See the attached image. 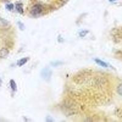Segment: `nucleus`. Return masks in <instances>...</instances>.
Here are the masks:
<instances>
[{
	"mask_svg": "<svg viewBox=\"0 0 122 122\" xmlns=\"http://www.w3.org/2000/svg\"><path fill=\"white\" fill-rule=\"evenodd\" d=\"M2 85V80L0 79V86H1Z\"/></svg>",
	"mask_w": 122,
	"mask_h": 122,
	"instance_id": "f8f14e48",
	"label": "nucleus"
},
{
	"mask_svg": "<svg viewBox=\"0 0 122 122\" xmlns=\"http://www.w3.org/2000/svg\"><path fill=\"white\" fill-rule=\"evenodd\" d=\"M87 32H88L87 31H86V30H83V31H81V32H80L79 35H80L81 37H84L85 36H86V35L87 34Z\"/></svg>",
	"mask_w": 122,
	"mask_h": 122,
	"instance_id": "9b49d317",
	"label": "nucleus"
},
{
	"mask_svg": "<svg viewBox=\"0 0 122 122\" xmlns=\"http://www.w3.org/2000/svg\"><path fill=\"white\" fill-rule=\"evenodd\" d=\"M6 8L8 10H12L13 8H14V6H13V4H7V6H6Z\"/></svg>",
	"mask_w": 122,
	"mask_h": 122,
	"instance_id": "9d476101",
	"label": "nucleus"
},
{
	"mask_svg": "<svg viewBox=\"0 0 122 122\" xmlns=\"http://www.w3.org/2000/svg\"><path fill=\"white\" fill-rule=\"evenodd\" d=\"M116 1V0H109V1H111V2H113V1Z\"/></svg>",
	"mask_w": 122,
	"mask_h": 122,
	"instance_id": "ddd939ff",
	"label": "nucleus"
},
{
	"mask_svg": "<svg viewBox=\"0 0 122 122\" xmlns=\"http://www.w3.org/2000/svg\"><path fill=\"white\" fill-rule=\"evenodd\" d=\"M95 61V62L97 64H98L99 65L101 66V67H107V65L106 63L104 62V61H101V60H100V59H96Z\"/></svg>",
	"mask_w": 122,
	"mask_h": 122,
	"instance_id": "423d86ee",
	"label": "nucleus"
},
{
	"mask_svg": "<svg viewBox=\"0 0 122 122\" xmlns=\"http://www.w3.org/2000/svg\"><path fill=\"white\" fill-rule=\"evenodd\" d=\"M10 88H11L13 91H17V84H16L15 82L14 81V80L11 79V80L10 81Z\"/></svg>",
	"mask_w": 122,
	"mask_h": 122,
	"instance_id": "0eeeda50",
	"label": "nucleus"
},
{
	"mask_svg": "<svg viewBox=\"0 0 122 122\" xmlns=\"http://www.w3.org/2000/svg\"><path fill=\"white\" fill-rule=\"evenodd\" d=\"M41 75L45 80H49L51 77V71L48 68H44L42 70Z\"/></svg>",
	"mask_w": 122,
	"mask_h": 122,
	"instance_id": "f03ea898",
	"label": "nucleus"
},
{
	"mask_svg": "<svg viewBox=\"0 0 122 122\" xmlns=\"http://www.w3.org/2000/svg\"><path fill=\"white\" fill-rule=\"evenodd\" d=\"M9 50L6 48H2L0 50V58L4 59L7 57L9 54Z\"/></svg>",
	"mask_w": 122,
	"mask_h": 122,
	"instance_id": "7ed1b4c3",
	"label": "nucleus"
},
{
	"mask_svg": "<svg viewBox=\"0 0 122 122\" xmlns=\"http://www.w3.org/2000/svg\"><path fill=\"white\" fill-rule=\"evenodd\" d=\"M28 58H22L21 59H20L19 61H18L17 62V65L19 66V67H21L23 65H25L26 63L28 62Z\"/></svg>",
	"mask_w": 122,
	"mask_h": 122,
	"instance_id": "39448f33",
	"label": "nucleus"
},
{
	"mask_svg": "<svg viewBox=\"0 0 122 122\" xmlns=\"http://www.w3.org/2000/svg\"><path fill=\"white\" fill-rule=\"evenodd\" d=\"M42 7L40 4H36L33 6L31 9V14L33 15H37L41 14L42 12Z\"/></svg>",
	"mask_w": 122,
	"mask_h": 122,
	"instance_id": "f257e3e1",
	"label": "nucleus"
},
{
	"mask_svg": "<svg viewBox=\"0 0 122 122\" xmlns=\"http://www.w3.org/2000/svg\"><path fill=\"white\" fill-rule=\"evenodd\" d=\"M117 93H118L120 95L122 96V83L120 84L117 87Z\"/></svg>",
	"mask_w": 122,
	"mask_h": 122,
	"instance_id": "1a4fd4ad",
	"label": "nucleus"
},
{
	"mask_svg": "<svg viewBox=\"0 0 122 122\" xmlns=\"http://www.w3.org/2000/svg\"><path fill=\"white\" fill-rule=\"evenodd\" d=\"M16 9L17 11L20 14H22L23 12V9L22 7V5L20 4H16Z\"/></svg>",
	"mask_w": 122,
	"mask_h": 122,
	"instance_id": "6e6552de",
	"label": "nucleus"
},
{
	"mask_svg": "<svg viewBox=\"0 0 122 122\" xmlns=\"http://www.w3.org/2000/svg\"><path fill=\"white\" fill-rule=\"evenodd\" d=\"M9 25V23L6 20L0 17V28H6Z\"/></svg>",
	"mask_w": 122,
	"mask_h": 122,
	"instance_id": "20e7f679",
	"label": "nucleus"
}]
</instances>
